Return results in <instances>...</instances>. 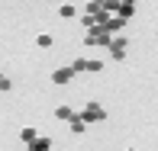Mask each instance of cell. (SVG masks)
<instances>
[{
  "instance_id": "6da1fadb",
  "label": "cell",
  "mask_w": 158,
  "mask_h": 151,
  "mask_svg": "<svg viewBox=\"0 0 158 151\" xmlns=\"http://www.w3.org/2000/svg\"><path fill=\"white\" fill-rule=\"evenodd\" d=\"M110 39H113V35L106 32L103 26H90L87 35H84V45H100V48H106V45H110Z\"/></svg>"
},
{
  "instance_id": "7a4b0ae2",
  "label": "cell",
  "mask_w": 158,
  "mask_h": 151,
  "mask_svg": "<svg viewBox=\"0 0 158 151\" xmlns=\"http://www.w3.org/2000/svg\"><path fill=\"white\" fill-rule=\"evenodd\" d=\"M81 119L87 122V125H90V122H103V119H106V109H103L100 103H87V106L81 109Z\"/></svg>"
},
{
  "instance_id": "3957f363",
  "label": "cell",
  "mask_w": 158,
  "mask_h": 151,
  "mask_svg": "<svg viewBox=\"0 0 158 151\" xmlns=\"http://www.w3.org/2000/svg\"><path fill=\"white\" fill-rule=\"evenodd\" d=\"M106 48H110V55H113L116 61H123V58H126V35H113Z\"/></svg>"
},
{
  "instance_id": "277c9868",
  "label": "cell",
  "mask_w": 158,
  "mask_h": 151,
  "mask_svg": "<svg viewBox=\"0 0 158 151\" xmlns=\"http://www.w3.org/2000/svg\"><path fill=\"white\" fill-rule=\"evenodd\" d=\"M52 81L58 84V87H61V84H71V81H74V68H71V64H68V68H55L52 71Z\"/></svg>"
},
{
  "instance_id": "5b68a950",
  "label": "cell",
  "mask_w": 158,
  "mask_h": 151,
  "mask_svg": "<svg viewBox=\"0 0 158 151\" xmlns=\"http://www.w3.org/2000/svg\"><path fill=\"white\" fill-rule=\"evenodd\" d=\"M123 26H126V19H123V16H110V19L103 23V29L110 32V35H119V32H123Z\"/></svg>"
},
{
  "instance_id": "8992f818",
  "label": "cell",
  "mask_w": 158,
  "mask_h": 151,
  "mask_svg": "<svg viewBox=\"0 0 158 151\" xmlns=\"http://www.w3.org/2000/svg\"><path fill=\"white\" fill-rule=\"evenodd\" d=\"M74 116H77V113L71 109L68 103H61V106H55V119H58V122H71V119H74Z\"/></svg>"
},
{
  "instance_id": "52a82bcc",
  "label": "cell",
  "mask_w": 158,
  "mask_h": 151,
  "mask_svg": "<svg viewBox=\"0 0 158 151\" xmlns=\"http://www.w3.org/2000/svg\"><path fill=\"white\" fill-rule=\"evenodd\" d=\"M29 151H52V138H45V135H39L35 141H29Z\"/></svg>"
},
{
  "instance_id": "ba28073f",
  "label": "cell",
  "mask_w": 158,
  "mask_h": 151,
  "mask_svg": "<svg viewBox=\"0 0 158 151\" xmlns=\"http://www.w3.org/2000/svg\"><path fill=\"white\" fill-rule=\"evenodd\" d=\"M135 13V3H126V0H119V6H116V16H123V19H129Z\"/></svg>"
},
{
  "instance_id": "9c48e42d",
  "label": "cell",
  "mask_w": 158,
  "mask_h": 151,
  "mask_svg": "<svg viewBox=\"0 0 158 151\" xmlns=\"http://www.w3.org/2000/svg\"><path fill=\"white\" fill-rule=\"evenodd\" d=\"M68 125H71V132H77V135H81V132H84V129H87V122H84V119H81V113H77V116H74V119H71V122H68Z\"/></svg>"
},
{
  "instance_id": "30bf717a",
  "label": "cell",
  "mask_w": 158,
  "mask_h": 151,
  "mask_svg": "<svg viewBox=\"0 0 158 151\" xmlns=\"http://www.w3.org/2000/svg\"><path fill=\"white\" fill-rule=\"evenodd\" d=\"M74 13H77V10H74V3H61V6H58V16H61V19H71Z\"/></svg>"
},
{
  "instance_id": "8fae6325",
  "label": "cell",
  "mask_w": 158,
  "mask_h": 151,
  "mask_svg": "<svg viewBox=\"0 0 158 151\" xmlns=\"http://www.w3.org/2000/svg\"><path fill=\"white\" fill-rule=\"evenodd\" d=\"M19 138L29 145V141H35V138H39V132H35V129H19Z\"/></svg>"
},
{
  "instance_id": "7c38bea8",
  "label": "cell",
  "mask_w": 158,
  "mask_h": 151,
  "mask_svg": "<svg viewBox=\"0 0 158 151\" xmlns=\"http://www.w3.org/2000/svg\"><path fill=\"white\" fill-rule=\"evenodd\" d=\"M71 68H74V74H84V71H87V58H84V55H81V58H74V61H71Z\"/></svg>"
},
{
  "instance_id": "4fadbf2b",
  "label": "cell",
  "mask_w": 158,
  "mask_h": 151,
  "mask_svg": "<svg viewBox=\"0 0 158 151\" xmlns=\"http://www.w3.org/2000/svg\"><path fill=\"white\" fill-rule=\"evenodd\" d=\"M87 71L90 74H100V71H103V61L100 58H87Z\"/></svg>"
},
{
  "instance_id": "5bb4252c",
  "label": "cell",
  "mask_w": 158,
  "mask_h": 151,
  "mask_svg": "<svg viewBox=\"0 0 158 151\" xmlns=\"http://www.w3.org/2000/svg\"><path fill=\"white\" fill-rule=\"evenodd\" d=\"M35 45H39V48H48V45H52V35H48V32L35 35Z\"/></svg>"
},
{
  "instance_id": "9a60e30c",
  "label": "cell",
  "mask_w": 158,
  "mask_h": 151,
  "mask_svg": "<svg viewBox=\"0 0 158 151\" xmlns=\"http://www.w3.org/2000/svg\"><path fill=\"white\" fill-rule=\"evenodd\" d=\"M10 87H13V84H10V77H3V74H0V93H6Z\"/></svg>"
},
{
  "instance_id": "2e32d148",
  "label": "cell",
  "mask_w": 158,
  "mask_h": 151,
  "mask_svg": "<svg viewBox=\"0 0 158 151\" xmlns=\"http://www.w3.org/2000/svg\"><path fill=\"white\" fill-rule=\"evenodd\" d=\"M129 151H135V148H129Z\"/></svg>"
}]
</instances>
